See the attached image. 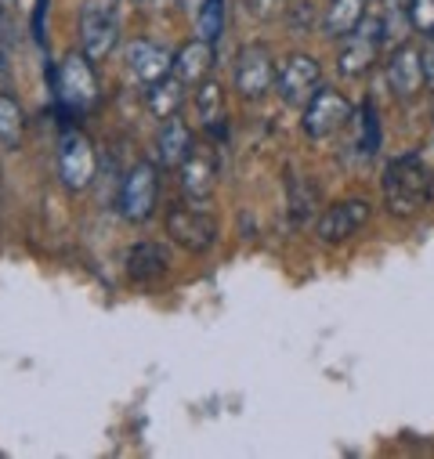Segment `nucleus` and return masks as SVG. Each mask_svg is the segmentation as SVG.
I'll return each mask as SVG.
<instances>
[{
    "instance_id": "obj_3",
    "label": "nucleus",
    "mask_w": 434,
    "mask_h": 459,
    "mask_svg": "<svg viewBox=\"0 0 434 459\" xmlns=\"http://www.w3.org/2000/svg\"><path fill=\"white\" fill-rule=\"evenodd\" d=\"M98 76L94 62L83 51H69L55 73V98L65 112H91L98 105Z\"/></svg>"
},
{
    "instance_id": "obj_14",
    "label": "nucleus",
    "mask_w": 434,
    "mask_h": 459,
    "mask_svg": "<svg viewBox=\"0 0 434 459\" xmlns=\"http://www.w3.org/2000/svg\"><path fill=\"white\" fill-rule=\"evenodd\" d=\"M423 58H420V48L416 44H398L387 58V87L398 94V98H412L420 94L423 87Z\"/></svg>"
},
{
    "instance_id": "obj_18",
    "label": "nucleus",
    "mask_w": 434,
    "mask_h": 459,
    "mask_svg": "<svg viewBox=\"0 0 434 459\" xmlns=\"http://www.w3.org/2000/svg\"><path fill=\"white\" fill-rule=\"evenodd\" d=\"M167 268H170V257L156 243H138L127 254V275H131V282H156L160 275H167Z\"/></svg>"
},
{
    "instance_id": "obj_29",
    "label": "nucleus",
    "mask_w": 434,
    "mask_h": 459,
    "mask_svg": "<svg viewBox=\"0 0 434 459\" xmlns=\"http://www.w3.org/2000/svg\"><path fill=\"white\" fill-rule=\"evenodd\" d=\"M44 19H48V0H37V8H33V37H37V44H44Z\"/></svg>"
},
{
    "instance_id": "obj_13",
    "label": "nucleus",
    "mask_w": 434,
    "mask_h": 459,
    "mask_svg": "<svg viewBox=\"0 0 434 459\" xmlns=\"http://www.w3.org/2000/svg\"><path fill=\"white\" fill-rule=\"evenodd\" d=\"M127 69L135 80H142L145 87L160 83L163 76L174 73V51L163 48V44H152V40H131L127 48Z\"/></svg>"
},
{
    "instance_id": "obj_23",
    "label": "nucleus",
    "mask_w": 434,
    "mask_h": 459,
    "mask_svg": "<svg viewBox=\"0 0 434 459\" xmlns=\"http://www.w3.org/2000/svg\"><path fill=\"white\" fill-rule=\"evenodd\" d=\"M412 30V19H409V4H398V0H391L387 12H384V22H380V40L384 44H405Z\"/></svg>"
},
{
    "instance_id": "obj_7",
    "label": "nucleus",
    "mask_w": 434,
    "mask_h": 459,
    "mask_svg": "<svg viewBox=\"0 0 434 459\" xmlns=\"http://www.w3.org/2000/svg\"><path fill=\"white\" fill-rule=\"evenodd\" d=\"M322 87V65L311 58V55H290L279 69H275V94L286 101V105H293V108H304L311 98H315V91Z\"/></svg>"
},
{
    "instance_id": "obj_31",
    "label": "nucleus",
    "mask_w": 434,
    "mask_h": 459,
    "mask_svg": "<svg viewBox=\"0 0 434 459\" xmlns=\"http://www.w3.org/2000/svg\"><path fill=\"white\" fill-rule=\"evenodd\" d=\"M135 4H142V8H152V4H156V0H135Z\"/></svg>"
},
{
    "instance_id": "obj_2",
    "label": "nucleus",
    "mask_w": 434,
    "mask_h": 459,
    "mask_svg": "<svg viewBox=\"0 0 434 459\" xmlns=\"http://www.w3.org/2000/svg\"><path fill=\"white\" fill-rule=\"evenodd\" d=\"M120 4L124 0H83L80 8V51L91 62H105L120 40Z\"/></svg>"
},
{
    "instance_id": "obj_11",
    "label": "nucleus",
    "mask_w": 434,
    "mask_h": 459,
    "mask_svg": "<svg viewBox=\"0 0 434 459\" xmlns=\"http://www.w3.org/2000/svg\"><path fill=\"white\" fill-rule=\"evenodd\" d=\"M178 174H181V192L192 203H210L217 178H221V160H217L213 145H192V152L181 160Z\"/></svg>"
},
{
    "instance_id": "obj_17",
    "label": "nucleus",
    "mask_w": 434,
    "mask_h": 459,
    "mask_svg": "<svg viewBox=\"0 0 434 459\" xmlns=\"http://www.w3.org/2000/svg\"><path fill=\"white\" fill-rule=\"evenodd\" d=\"M192 145H195V138H192V131L178 117L163 120V127L156 134V160H160V167H181V160L192 152Z\"/></svg>"
},
{
    "instance_id": "obj_9",
    "label": "nucleus",
    "mask_w": 434,
    "mask_h": 459,
    "mask_svg": "<svg viewBox=\"0 0 434 459\" xmlns=\"http://www.w3.org/2000/svg\"><path fill=\"white\" fill-rule=\"evenodd\" d=\"M369 213H373L369 199H362V195L341 199V203L326 206V210L318 213V221H315V236H318L322 243H348L352 236H359L362 228H366Z\"/></svg>"
},
{
    "instance_id": "obj_25",
    "label": "nucleus",
    "mask_w": 434,
    "mask_h": 459,
    "mask_svg": "<svg viewBox=\"0 0 434 459\" xmlns=\"http://www.w3.org/2000/svg\"><path fill=\"white\" fill-rule=\"evenodd\" d=\"M362 131H359V152H362V160H373L377 152H380V145H384V138H380V117H377V105L373 101H366L362 105Z\"/></svg>"
},
{
    "instance_id": "obj_24",
    "label": "nucleus",
    "mask_w": 434,
    "mask_h": 459,
    "mask_svg": "<svg viewBox=\"0 0 434 459\" xmlns=\"http://www.w3.org/2000/svg\"><path fill=\"white\" fill-rule=\"evenodd\" d=\"M195 30L210 44L221 40V33H225V0H203L199 12H195Z\"/></svg>"
},
{
    "instance_id": "obj_19",
    "label": "nucleus",
    "mask_w": 434,
    "mask_h": 459,
    "mask_svg": "<svg viewBox=\"0 0 434 459\" xmlns=\"http://www.w3.org/2000/svg\"><path fill=\"white\" fill-rule=\"evenodd\" d=\"M181 101H185V83H181L174 73L163 76L160 83H152L149 94H145V105H149V112H152L156 120H170V117H178Z\"/></svg>"
},
{
    "instance_id": "obj_16",
    "label": "nucleus",
    "mask_w": 434,
    "mask_h": 459,
    "mask_svg": "<svg viewBox=\"0 0 434 459\" xmlns=\"http://www.w3.org/2000/svg\"><path fill=\"white\" fill-rule=\"evenodd\" d=\"M213 44L210 40H203V37H195V40H188L185 48H178L174 51V76L185 83V87H199L210 73H213Z\"/></svg>"
},
{
    "instance_id": "obj_12",
    "label": "nucleus",
    "mask_w": 434,
    "mask_h": 459,
    "mask_svg": "<svg viewBox=\"0 0 434 459\" xmlns=\"http://www.w3.org/2000/svg\"><path fill=\"white\" fill-rule=\"evenodd\" d=\"M380 22H362L348 40H344V48H341V55H337V69H341V76H366L373 65H377V55H380Z\"/></svg>"
},
{
    "instance_id": "obj_30",
    "label": "nucleus",
    "mask_w": 434,
    "mask_h": 459,
    "mask_svg": "<svg viewBox=\"0 0 434 459\" xmlns=\"http://www.w3.org/2000/svg\"><path fill=\"white\" fill-rule=\"evenodd\" d=\"M178 4H181L185 12H199V4H203V0H178Z\"/></svg>"
},
{
    "instance_id": "obj_20",
    "label": "nucleus",
    "mask_w": 434,
    "mask_h": 459,
    "mask_svg": "<svg viewBox=\"0 0 434 459\" xmlns=\"http://www.w3.org/2000/svg\"><path fill=\"white\" fill-rule=\"evenodd\" d=\"M195 108H199V120L210 134L221 131V124H225V91H221V83L206 76L195 87Z\"/></svg>"
},
{
    "instance_id": "obj_5",
    "label": "nucleus",
    "mask_w": 434,
    "mask_h": 459,
    "mask_svg": "<svg viewBox=\"0 0 434 459\" xmlns=\"http://www.w3.org/2000/svg\"><path fill=\"white\" fill-rule=\"evenodd\" d=\"M348 120H352V101L341 91L318 87L315 98L304 105V134L311 142H330L348 127Z\"/></svg>"
},
{
    "instance_id": "obj_26",
    "label": "nucleus",
    "mask_w": 434,
    "mask_h": 459,
    "mask_svg": "<svg viewBox=\"0 0 434 459\" xmlns=\"http://www.w3.org/2000/svg\"><path fill=\"white\" fill-rule=\"evenodd\" d=\"M409 19L416 33L434 37V0H409Z\"/></svg>"
},
{
    "instance_id": "obj_8",
    "label": "nucleus",
    "mask_w": 434,
    "mask_h": 459,
    "mask_svg": "<svg viewBox=\"0 0 434 459\" xmlns=\"http://www.w3.org/2000/svg\"><path fill=\"white\" fill-rule=\"evenodd\" d=\"M156 195H160L156 163L142 160L138 167H131V170L124 174L117 203H120V213H124L127 221L142 224V221H149V217H152V210H156Z\"/></svg>"
},
{
    "instance_id": "obj_6",
    "label": "nucleus",
    "mask_w": 434,
    "mask_h": 459,
    "mask_svg": "<svg viewBox=\"0 0 434 459\" xmlns=\"http://www.w3.org/2000/svg\"><path fill=\"white\" fill-rule=\"evenodd\" d=\"M167 236H170L181 250L203 254V250H210V247L217 243V221H213L206 210H199V206L178 203V206L167 210Z\"/></svg>"
},
{
    "instance_id": "obj_22",
    "label": "nucleus",
    "mask_w": 434,
    "mask_h": 459,
    "mask_svg": "<svg viewBox=\"0 0 434 459\" xmlns=\"http://www.w3.org/2000/svg\"><path fill=\"white\" fill-rule=\"evenodd\" d=\"M286 192H290V217H293V224L300 228V224H308L311 217H315V206H318V188L304 178H286Z\"/></svg>"
},
{
    "instance_id": "obj_15",
    "label": "nucleus",
    "mask_w": 434,
    "mask_h": 459,
    "mask_svg": "<svg viewBox=\"0 0 434 459\" xmlns=\"http://www.w3.org/2000/svg\"><path fill=\"white\" fill-rule=\"evenodd\" d=\"M369 15V0H330L318 15V30L330 40H348Z\"/></svg>"
},
{
    "instance_id": "obj_4",
    "label": "nucleus",
    "mask_w": 434,
    "mask_h": 459,
    "mask_svg": "<svg viewBox=\"0 0 434 459\" xmlns=\"http://www.w3.org/2000/svg\"><path fill=\"white\" fill-rule=\"evenodd\" d=\"M94 170H98V156H94L91 138L80 127H62V134H58V174H62V185L69 192H83L94 181Z\"/></svg>"
},
{
    "instance_id": "obj_10",
    "label": "nucleus",
    "mask_w": 434,
    "mask_h": 459,
    "mask_svg": "<svg viewBox=\"0 0 434 459\" xmlns=\"http://www.w3.org/2000/svg\"><path fill=\"white\" fill-rule=\"evenodd\" d=\"M232 83H236V91L247 101H257V98H265L272 91V83H275V58H272L268 44H247L239 51Z\"/></svg>"
},
{
    "instance_id": "obj_27",
    "label": "nucleus",
    "mask_w": 434,
    "mask_h": 459,
    "mask_svg": "<svg viewBox=\"0 0 434 459\" xmlns=\"http://www.w3.org/2000/svg\"><path fill=\"white\" fill-rule=\"evenodd\" d=\"M311 22H315V8L308 4V0H304V4H290V30H293V33L308 30Z\"/></svg>"
},
{
    "instance_id": "obj_21",
    "label": "nucleus",
    "mask_w": 434,
    "mask_h": 459,
    "mask_svg": "<svg viewBox=\"0 0 434 459\" xmlns=\"http://www.w3.org/2000/svg\"><path fill=\"white\" fill-rule=\"evenodd\" d=\"M26 134V112L15 101V94L0 91V145L4 149H19Z\"/></svg>"
},
{
    "instance_id": "obj_1",
    "label": "nucleus",
    "mask_w": 434,
    "mask_h": 459,
    "mask_svg": "<svg viewBox=\"0 0 434 459\" xmlns=\"http://www.w3.org/2000/svg\"><path fill=\"white\" fill-rule=\"evenodd\" d=\"M380 192H384V210L391 217H416L434 195V170L420 152L395 156L384 167Z\"/></svg>"
},
{
    "instance_id": "obj_28",
    "label": "nucleus",
    "mask_w": 434,
    "mask_h": 459,
    "mask_svg": "<svg viewBox=\"0 0 434 459\" xmlns=\"http://www.w3.org/2000/svg\"><path fill=\"white\" fill-rule=\"evenodd\" d=\"M420 58H423V80H427V87H434V37H423Z\"/></svg>"
}]
</instances>
